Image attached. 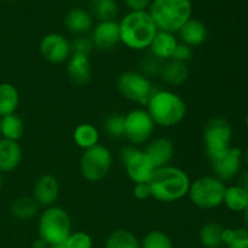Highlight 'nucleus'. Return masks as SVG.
<instances>
[{
  "label": "nucleus",
  "mask_w": 248,
  "mask_h": 248,
  "mask_svg": "<svg viewBox=\"0 0 248 248\" xmlns=\"http://www.w3.org/2000/svg\"><path fill=\"white\" fill-rule=\"evenodd\" d=\"M148 183L153 199L160 202L171 203L188 196L191 182L184 170L169 165L155 170Z\"/></svg>",
  "instance_id": "1"
},
{
  "label": "nucleus",
  "mask_w": 248,
  "mask_h": 248,
  "mask_svg": "<svg viewBox=\"0 0 248 248\" xmlns=\"http://www.w3.org/2000/svg\"><path fill=\"white\" fill-rule=\"evenodd\" d=\"M120 43L133 51L150 47L157 28L148 11H130L119 22Z\"/></svg>",
  "instance_id": "2"
},
{
  "label": "nucleus",
  "mask_w": 248,
  "mask_h": 248,
  "mask_svg": "<svg viewBox=\"0 0 248 248\" xmlns=\"http://www.w3.org/2000/svg\"><path fill=\"white\" fill-rule=\"evenodd\" d=\"M145 107L155 125L161 127H176L186 116V102L171 90H155Z\"/></svg>",
  "instance_id": "3"
},
{
  "label": "nucleus",
  "mask_w": 248,
  "mask_h": 248,
  "mask_svg": "<svg viewBox=\"0 0 248 248\" xmlns=\"http://www.w3.org/2000/svg\"><path fill=\"white\" fill-rule=\"evenodd\" d=\"M157 31L178 33L193 17L191 0H153L148 9Z\"/></svg>",
  "instance_id": "4"
},
{
  "label": "nucleus",
  "mask_w": 248,
  "mask_h": 248,
  "mask_svg": "<svg viewBox=\"0 0 248 248\" xmlns=\"http://www.w3.org/2000/svg\"><path fill=\"white\" fill-rule=\"evenodd\" d=\"M38 234L50 247L62 246L72 234V218L61 206L44 208L39 215Z\"/></svg>",
  "instance_id": "5"
},
{
  "label": "nucleus",
  "mask_w": 248,
  "mask_h": 248,
  "mask_svg": "<svg viewBox=\"0 0 248 248\" xmlns=\"http://www.w3.org/2000/svg\"><path fill=\"white\" fill-rule=\"evenodd\" d=\"M227 186L216 176H202L190 183L188 198L201 210H213L223 205Z\"/></svg>",
  "instance_id": "6"
},
{
  "label": "nucleus",
  "mask_w": 248,
  "mask_h": 248,
  "mask_svg": "<svg viewBox=\"0 0 248 248\" xmlns=\"http://www.w3.org/2000/svg\"><path fill=\"white\" fill-rule=\"evenodd\" d=\"M116 87L124 98L142 107L147 106L156 90L149 78L136 70L121 73L116 80Z\"/></svg>",
  "instance_id": "7"
},
{
  "label": "nucleus",
  "mask_w": 248,
  "mask_h": 248,
  "mask_svg": "<svg viewBox=\"0 0 248 248\" xmlns=\"http://www.w3.org/2000/svg\"><path fill=\"white\" fill-rule=\"evenodd\" d=\"M113 166L111 152L103 144H97L84 150L80 157V173L87 182L102 181L108 176Z\"/></svg>",
  "instance_id": "8"
},
{
  "label": "nucleus",
  "mask_w": 248,
  "mask_h": 248,
  "mask_svg": "<svg viewBox=\"0 0 248 248\" xmlns=\"http://www.w3.org/2000/svg\"><path fill=\"white\" fill-rule=\"evenodd\" d=\"M119 157L126 174L133 183H148L155 172V167L143 149L135 145H125L119 152Z\"/></svg>",
  "instance_id": "9"
},
{
  "label": "nucleus",
  "mask_w": 248,
  "mask_h": 248,
  "mask_svg": "<svg viewBox=\"0 0 248 248\" xmlns=\"http://www.w3.org/2000/svg\"><path fill=\"white\" fill-rule=\"evenodd\" d=\"M202 140L206 155L211 159L232 147V125L223 118H212L205 125Z\"/></svg>",
  "instance_id": "10"
},
{
  "label": "nucleus",
  "mask_w": 248,
  "mask_h": 248,
  "mask_svg": "<svg viewBox=\"0 0 248 248\" xmlns=\"http://www.w3.org/2000/svg\"><path fill=\"white\" fill-rule=\"evenodd\" d=\"M155 124L148 111L143 108H136L125 114V135L131 145L140 147L147 144L154 133Z\"/></svg>",
  "instance_id": "11"
},
{
  "label": "nucleus",
  "mask_w": 248,
  "mask_h": 248,
  "mask_svg": "<svg viewBox=\"0 0 248 248\" xmlns=\"http://www.w3.org/2000/svg\"><path fill=\"white\" fill-rule=\"evenodd\" d=\"M242 154L244 152L240 148L230 147L225 152L208 159L215 176L224 183L234 179L240 173L242 164H244Z\"/></svg>",
  "instance_id": "12"
},
{
  "label": "nucleus",
  "mask_w": 248,
  "mask_h": 248,
  "mask_svg": "<svg viewBox=\"0 0 248 248\" xmlns=\"http://www.w3.org/2000/svg\"><path fill=\"white\" fill-rule=\"evenodd\" d=\"M39 52L41 57L52 64L67 63L72 56L70 41L60 33H48L40 40Z\"/></svg>",
  "instance_id": "13"
},
{
  "label": "nucleus",
  "mask_w": 248,
  "mask_h": 248,
  "mask_svg": "<svg viewBox=\"0 0 248 248\" xmlns=\"http://www.w3.org/2000/svg\"><path fill=\"white\" fill-rule=\"evenodd\" d=\"M60 182L53 174L44 173L36 178L31 189V198L39 206L46 208L53 206L60 198Z\"/></svg>",
  "instance_id": "14"
},
{
  "label": "nucleus",
  "mask_w": 248,
  "mask_h": 248,
  "mask_svg": "<svg viewBox=\"0 0 248 248\" xmlns=\"http://www.w3.org/2000/svg\"><path fill=\"white\" fill-rule=\"evenodd\" d=\"M94 48L99 51H110L120 44V29L119 22H98L92 28L90 34Z\"/></svg>",
  "instance_id": "15"
},
{
  "label": "nucleus",
  "mask_w": 248,
  "mask_h": 248,
  "mask_svg": "<svg viewBox=\"0 0 248 248\" xmlns=\"http://www.w3.org/2000/svg\"><path fill=\"white\" fill-rule=\"evenodd\" d=\"M150 161L153 162L155 169L165 167L171 165L172 159L174 156V144L170 138L159 137L150 140L143 149Z\"/></svg>",
  "instance_id": "16"
},
{
  "label": "nucleus",
  "mask_w": 248,
  "mask_h": 248,
  "mask_svg": "<svg viewBox=\"0 0 248 248\" xmlns=\"http://www.w3.org/2000/svg\"><path fill=\"white\" fill-rule=\"evenodd\" d=\"M67 75L75 86H86L91 81L92 65L90 56L72 53L67 61Z\"/></svg>",
  "instance_id": "17"
},
{
  "label": "nucleus",
  "mask_w": 248,
  "mask_h": 248,
  "mask_svg": "<svg viewBox=\"0 0 248 248\" xmlns=\"http://www.w3.org/2000/svg\"><path fill=\"white\" fill-rule=\"evenodd\" d=\"M93 17L82 7H73L65 14L64 27L74 36L87 35L93 28Z\"/></svg>",
  "instance_id": "18"
},
{
  "label": "nucleus",
  "mask_w": 248,
  "mask_h": 248,
  "mask_svg": "<svg viewBox=\"0 0 248 248\" xmlns=\"http://www.w3.org/2000/svg\"><path fill=\"white\" fill-rule=\"evenodd\" d=\"M178 44V39L173 33L157 31L156 35L153 39V43L150 44V55L162 62H166L172 58Z\"/></svg>",
  "instance_id": "19"
},
{
  "label": "nucleus",
  "mask_w": 248,
  "mask_h": 248,
  "mask_svg": "<svg viewBox=\"0 0 248 248\" xmlns=\"http://www.w3.org/2000/svg\"><path fill=\"white\" fill-rule=\"evenodd\" d=\"M21 161L22 149L18 142L0 138V172H14L21 165Z\"/></svg>",
  "instance_id": "20"
},
{
  "label": "nucleus",
  "mask_w": 248,
  "mask_h": 248,
  "mask_svg": "<svg viewBox=\"0 0 248 248\" xmlns=\"http://www.w3.org/2000/svg\"><path fill=\"white\" fill-rule=\"evenodd\" d=\"M178 36L182 44H186L189 47H196L202 45L207 39V28L200 19L191 17L184 26L178 31Z\"/></svg>",
  "instance_id": "21"
},
{
  "label": "nucleus",
  "mask_w": 248,
  "mask_h": 248,
  "mask_svg": "<svg viewBox=\"0 0 248 248\" xmlns=\"http://www.w3.org/2000/svg\"><path fill=\"white\" fill-rule=\"evenodd\" d=\"M189 75H190V69H189L188 63L174 60H169L164 62L161 73H160V78L162 79V81L174 87L183 85L189 79Z\"/></svg>",
  "instance_id": "22"
},
{
  "label": "nucleus",
  "mask_w": 248,
  "mask_h": 248,
  "mask_svg": "<svg viewBox=\"0 0 248 248\" xmlns=\"http://www.w3.org/2000/svg\"><path fill=\"white\" fill-rule=\"evenodd\" d=\"M19 106V92L11 82H0V118L16 113Z\"/></svg>",
  "instance_id": "23"
},
{
  "label": "nucleus",
  "mask_w": 248,
  "mask_h": 248,
  "mask_svg": "<svg viewBox=\"0 0 248 248\" xmlns=\"http://www.w3.org/2000/svg\"><path fill=\"white\" fill-rule=\"evenodd\" d=\"M73 140L82 150L90 149L99 144V131L92 124H80L74 128Z\"/></svg>",
  "instance_id": "24"
},
{
  "label": "nucleus",
  "mask_w": 248,
  "mask_h": 248,
  "mask_svg": "<svg viewBox=\"0 0 248 248\" xmlns=\"http://www.w3.org/2000/svg\"><path fill=\"white\" fill-rule=\"evenodd\" d=\"M39 207L40 206L31 196H19L12 201L10 206V212L16 219L29 220L38 216Z\"/></svg>",
  "instance_id": "25"
},
{
  "label": "nucleus",
  "mask_w": 248,
  "mask_h": 248,
  "mask_svg": "<svg viewBox=\"0 0 248 248\" xmlns=\"http://www.w3.org/2000/svg\"><path fill=\"white\" fill-rule=\"evenodd\" d=\"M224 229L222 224L217 222H208L201 227L199 232L200 244L205 248H218L223 245V234Z\"/></svg>",
  "instance_id": "26"
},
{
  "label": "nucleus",
  "mask_w": 248,
  "mask_h": 248,
  "mask_svg": "<svg viewBox=\"0 0 248 248\" xmlns=\"http://www.w3.org/2000/svg\"><path fill=\"white\" fill-rule=\"evenodd\" d=\"M223 205L232 212H245L248 206V193L240 184L227 186Z\"/></svg>",
  "instance_id": "27"
},
{
  "label": "nucleus",
  "mask_w": 248,
  "mask_h": 248,
  "mask_svg": "<svg viewBox=\"0 0 248 248\" xmlns=\"http://www.w3.org/2000/svg\"><path fill=\"white\" fill-rule=\"evenodd\" d=\"M90 14L98 22L115 21L119 5L116 0H90Z\"/></svg>",
  "instance_id": "28"
},
{
  "label": "nucleus",
  "mask_w": 248,
  "mask_h": 248,
  "mask_svg": "<svg viewBox=\"0 0 248 248\" xmlns=\"http://www.w3.org/2000/svg\"><path fill=\"white\" fill-rule=\"evenodd\" d=\"M104 248H140V241L130 230L116 229L107 237Z\"/></svg>",
  "instance_id": "29"
},
{
  "label": "nucleus",
  "mask_w": 248,
  "mask_h": 248,
  "mask_svg": "<svg viewBox=\"0 0 248 248\" xmlns=\"http://www.w3.org/2000/svg\"><path fill=\"white\" fill-rule=\"evenodd\" d=\"M24 135V123L16 113L1 118V138L18 142Z\"/></svg>",
  "instance_id": "30"
},
{
  "label": "nucleus",
  "mask_w": 248,
  "mask_h": 248,
  "mask_svg": "<svg viewBox=\"0 0 248 248\" xmlns=\"http://www.w3.org/2000/svg\"><path fill=\"white\" fill-rule=\"evenodd\" d=\"M103 130L109 138L120 140L125 135V115L113 113L104 119Z\"/></svg>",
  "instance_id": "31"
},
{
  "label": "nucleus",
  "mask_w": 248,
  "mask_h": 248,
  "mask_svg": "<svg viewBox=\"0 0 248 248\" xmlns=\"http://www.w3.org/2000/svg\"><path fill=\"white\" fill-rule=\"evenodd\" d=\"M223 244L227 248H248V229L225 228L223 234Z\"/></svg>",
  "instance_id": "32"
},
{
  "label": "nucleus",
  "mask_w": 248,
  "mask_h": 248,
  "mask_svg": "<svg viewBox=\"0 0 248 248\" xmlns=\"http://www.w3.org/2000/svg\"><path fill=\"white\" fill-rule=\"evenodd\" d=\"M140 248H173V242L166 232L152 230L140 241Z\"/></svg>",
  "instance_id": "33"
},
{
  "label": "nucleus",
  "mask_w": 248,
  "mask_h": 248,
  "mask_svg": "<svg viewBox=\"0 0 248 248\" xmlns=\"http://www.w3.org/2000/svg\"><path fill=\"white\" fill-rule=\"evenodd\" d=\"M62 246L64 248H92L93 240L91 235L85 232H72Z\"/></svg>",
  "instance_id": "34"
},
{
  "label": "nucleus",
  "mask_w": 248,
  "mask_h": 248,
  "mask_svg": "<svg viewBox=\"0 0 248 248\" xmlns=\"http://www.w3.org/2000/svg\"><path fill=\"white\" fill-rule=\"evenodd\" d=\"M162 64H164L162 61L157 60L154 56L150 55L140 62V73L149 78V79L153 77H160Z\"/></svg>",
  "instance_id": "35"
},
{
  "label": "nucleus",
  "mask_w": 248,
  "mask_h": 248,
  "mask_svg": "<svg viewBox=\"0 0 248 248\" xmlns=\"http://www.w3.org/2000/svg\"><path fill=\"white\" fill-rule=\"evenodd\" d=\"M70 47H72V53L90 56L94 46L90 35H79L74 36V39L70 41Z\"/></svg>",
  "instance_id": "36"
},
{
  "label": "nucleus",
  "mask_w": 248,
  "mask_h": 248,
  "mask_svg": "<svg viewBox=\"0 0 248 248\" xmlns=\"http://www.w3.org/2000/svg\"><path fill=\"white\" fill-rule=\"evenodd\" d=\"M191 56H193V50H191V47L186 46V44L179 43L178 45H177L176 50H174L173 56H172L171 60L188 63L189 61L191 60Z\"/></svg>",
  "instance_id": "37"
},
{
  "label": "nucleus",
  "mask_w": 248,
  "mask_h": 248,
  "mask_svg": "<svg viewBox=\"0 0 248 248\" xmlns=\"http://www.w3.org/2000/svg\"><path fill=\"white\" fill-rule=\"evenodd\" d=\"M132 193L133 196L140 201H144L147 199L152 198V191H150L149 183H136L133 186Z\"/></svg>",
  "instance_id": "38"
},
{
  "label": "nucleus",
  "mask_w": 248,
  "mask_h": 248,
  "mask_svg": "<svg viewBox=\"0 0 248 248\" xmlns=\"http://www.w3.org/2000/svg\"><path fill=\"white\" fill-rule=\"evenodd\" d=\"M130 11H148L153 0H123Z\"/></svg>",
  "instance_id": "39"
},
{
  "label": "nucleus",
  "mask_w": 248,
  "mask_h": 248,
  "mask_svg": "<svg viewBox=\"0 0 248 248\" xmlns=\"http://www.w3.org/2000/svg\"><path fill=\"white\" fill-rule=\"evenodd\" d=\"M31 248H50L47 244H46L45 241H44L43 239H40V237H38V239H35L33 241V244H31Z\"/></svg>",
  "instance_id": "40"
},
{
  "label": "nucleus",
  "mask_w": 248,
  "mask_h": 248,
  "mask_svg": "<svg viewBox=\"0 0 248 248\" xmlns=\"http://www.w3.org/2000/svg\"><path fill=\"white\" fill-rule=\"evenodd\" d=\"M242 160H244L245 164H246L247 166H248V148H247L246 150H245L244 154H242Z\"/></svg>",
  "instance_id": "41"
},
{
  "label": "nucleus",
  "mask_w": 248,
  "mask_h": 248,
  "mask_svg": "<svg viewBox=\"0 0 248 248\" xmlns=\"http://www.w3.org/2000/svg\"><path fill=\"white\" fill-rule=\"evenodd\" d=\"M245 223H246V229H248V206L247 208L245 210Z\"/></svg>",
  "instance_id": "42"
},
{
  "label": "nucleus",
  "mask_w": 248,
  "mask_h": 248,
  "mask_svg": "<svg viewBox=\"0 0 248 248\" xmlns=\"http://www.w3.org/2000/svg\"><path fill=\"white\" fill-rule=\"evenodd\" d=\"M2 186H4V178H2V173L0 172V193L2 190Z\"/></svg>",
  "instance_id": "43"
},
{
  "label": "nucleus",
  "mask_w": 248,
  "mask_h": 248,
  "mask_svg": "<svg viewBox=\"0 0 248 248\" xmlns=\"http://www.w3.org/2000/svg\"><path fill=\"white\" fill-rule=\"evenodd\" d=\"M245 124H246V127H247V130H248V113H247V115H246V119H245Z\"/></svg>",
  "instance_id": "44"
},
{
  "label": "nucleus",
  "mask_w": 248,
  "mask_h": 248,
  "mask_svg": "<svg viewBox=\"0 0 248 248\" xmlns=\"http://www.w3.org/2000/svg\"><path fill=\"white\" fill-rule=\"evenodd\" d=\"M0 138H1V118H0Z\"/></svg>",
  "instance_id": "45"
},
{
  "label": "nucleus",
  "mask_w": 248,
  "mask_h": 248,
  "mask_svg": "<svg viewBox=\"0 0 248 248\" xmlns=\"http://www.w3.org/2000/svg\"><path fill=\"white\" fill-rule=\"evenodd\" d=\"M50 248H64L63 246H53V247H50Z\"/></svg>",
  "instance_id": "46"
},
{
  "label": "nucleus",
  "mask_w": 248,
  "mask_h": 248,
  "mask_svg": "<svg viewBox=\"0 0 248 248\" xmlns=\"http://www.w3.org/2000/svg\"><path fill=\"white\" fill-rule=\"evenodd\" d=\"M74 1H78V2H80V1H85V0H74Z\"/></svg>",
  "instance_id": "47"
},
{
  "label": "nucleus",
  "mask_w": 248,
  "mask_h": 248,
  "mask_svg": "<svg viewBox=\"0 0 248 248\" xmlns=\"http://www.w3.org/2000/svg\"><path fill=\"white\" fill-rule=\"evenodd\" d=\"M218 248H223V247H218Z\"/></svg>",
  "instance_id": "48"
}]
</instances>
